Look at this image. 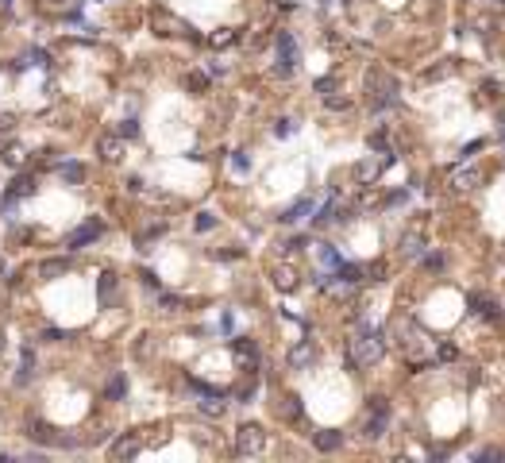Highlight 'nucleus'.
<instances>
[{"instance_id":"nucleus-1","label":"nucleus","mask_w":505,"mask_h":463,"mask_svg":"<svg viewBox=\"0 0 505 463\" xmlns=\"http://www.w3.org/2000/svg\"><path fill=\"white\" fill-rule=\"evenodd\" d=\"M382 355H386V332H378V328H370V325H359L355 340H351V363L374 367Z\"/></svg>"},{"instance_id":"nucleus-2","label":"nucleus","mask_w":505,"mask_h":463,"mask_svg":"<svg viewBox=\"0 0 505 463\" xmlns=\"http://www.w3.org/2000/svg\"><path fill=\"white\" fill-rule=\"evenodd\" d=\"M266 448L263 424H239L235 429V455H259Z\"/></svg>"},{"instance_id":"nucleus-3","label":"nucleus","mask_w":505,"mask_h":463,"mask_svg":"<svg viewBox=\"0 0 505 463\" xmlns=\"http://www.w3.org/2000/svg\"><path fill=\"white\" fill-rule=\"evenodd\" d=\"M367 89H370V93L378 89V109H382V105H394V100H398V78H389L386 69H370Z\"/></svg>"},{"instance_id":"nucleus-4","label":"nucleus","mask_w":505,"mask_h":463,"mask_svg":"<svg viewBox=\"0 0 505 463\" xmlns=\"http://www.w3.org/2000/svg\"><path fill=\"white\" fill-rule=\"evenodd\" d=\"M151 28H155V35H166V39L193 35V28H189L185 20H178V16H170V12H155V16H151Z\"/></svg>"},{"instance_id":"nucleus-5","label":"nucleus","mask_w":505,"mask_h":463,"mask_svg":"<svg viewBox=\"0 0 505 463\" xmlns=\"http://www.w3.org/2000/svg\"><path fill=\"white\" fill-rule=\"evenodd\" d=\"M293 66H297V39H293L290 31H278V74L290 78Z\"/></svg>"},{"instance_id":"nucleus-6","label":"nucleus","mask_w":505,"mask_h":463,"mask_svg":"<svg viewBox=\"0 0 505 463\" xmlns=\"http://www.w3.org/2000/svg\"><path fill=\"white\" fill-rule=\"evenodd\" d=\"M100 232H105V224H100V220H89V224L78 228V232H69V236H66V247H69V251H81L85 244H97Z\"/></svg>"},{"instance_id":"nucleus-7","label":"nucleus","mask_w":505,"mask_h":463,"mask_svg":"<svg viewBox=\"0 0 505 463\" xmlns=\"http://www.w3.org/2000/svg\"><path fill=\"white\" fill-rule=\"evenodd\" d=\"M31 440L50 444V448H74V444H78V440H69V436H58V429H50V424H43V421L31 424Z\"/></svg>"},{"instance_id":"nucleus-8","label":"nucleus","mask_w":505,"mask_h":463,"mask_svg":"<svg viewBox=\"0 0 505 463\" xmlns=\"http://www.w3.org/2000/svg\"><path fill=\"white\" fill-rule=\"evenodd\" d=\"M139 452H143V436L139 433H124L112 444V460H136Z\"/></svg>"},{"instance_id":"nucleus-9","label":"nucleus","mask_w":505,"mask_h":463,"mask_svg":"<svg viewBox=\"0 0 505 463\" xmlns=\"http://www.w3.org/2000/svg\"><path fill=\"white\" fill-rule=\"evenodd\" d=\"M97 155H100V162H120L124 158V136H100Z\"/></svg>"},{"instance_id":"nucleus-10","label":"nucleus","mask_w":505,"mask_h":463,"mask_svg":"<svg viewBox=\"0 0 505 463\" xmlns=\"http://www.w3.org/2000/svg\"><path fill=\"white\" fill-rule=\"evenodd\" d=\"M274 286L282 290V294H293V290L301 286V274H297V266H290V263H282V266H274Z\"/></svg>"},{"instance_id":"nucleus-11","label":"nucleus","mask_w":505,"mask_h":463,"mask_svg":"<svg viewBox=\"0 0 505 463\" xmlns=\"http://www.w3.org/2000/svg\"><path fill=\"white\" fill-rule=\"evenodd\" d=\"M471 313L482 316V321H497V316H502V309H497V301L490 294H471Z\"/></svg>"},{"instance_id":"nucleus-12","label":"nucleus","mask_w":505,"mask_h":463,"mask_svg":"<svg viewBox=\"0 0 505 463\" xmlns=\"http://www.w3.org/2000/svg\"><path fill=\"white\" fill-rule=\"evenodd\" d=\"M316 363V347L309 344V340H301V344H293L290 347V367L293 371H305V367Z\"/></svg>"},{"instance_id":"nucleus-13","label":"nucleus","mask_w":505,"mask_h":463,"mask_svg":"<svg viewBox=\"0 0 505 463\" xmlns=\"http://www.w3.org/2000/svg\"><path fill=\"white\" fill-rule=\"evenodd\" d=\"M232 352H235V359H239V367H247V371L259 363V347H255V340H247V336L232 340Z\"/></svg>"},{"instance_id":"nucleus-14","label":"nucleus","mask_w":505,"mask_h":463,"mask_svg":"<svg viewBox=\"0 0 505 463\" xmlns=\"http://www.w3.org/2000/svg\"><path fill=\"white\" fill-rule=\"evenodd\" d=\"M478 170L475 166H459V170H451V189H455V193H471V189L478 186Z\"/></svg>"},{"instance_id":"nucleus-15","label":"nucleus","mask_w":505,"mask_h":463,"mask_svg":"<svg viewBox=\"0 0 505 463\" xmlns=\"http://www.w3.org/2000/svg\"><path fill=\"white\" fill-rule=\"evenodd\" d=\"M398 251H401V255H405V259H417V255H425V236H420V228H409L405 236H401Z\"/></svg>"},{"instance_id":"nucleus-16","label":"nucleus","mask_w":505,"mask_h":463,"mask_svg":"<svg viewBox=\"0 0 505 463\" xmlns=\"http://www.w3.org/2000/svg\"><path fill=\"white\" fill-rule=\"evenodd\" d=\"M69 270V259L66 255H54V259H43L39 263V278L43 282H54V278H62Z\"/></svg>"},{"instance_id":"nucleus-17","label":"nucleus","mask_w":505,"mask_h":463,"mask_svg":"<svg viewBox=\"0 0 505 463\" xmlns=\"http://www.w3.org/2000/svg\"><path fill=\"white\" fill-rule=\"evenodd\" d=\"M197 409H201L204 417H224V409H228V402H224L220 390H213V394H201V402H197Z\"/></svg>"},{"instance_id":"nucleus-18","label":"nucleus","mask_w":505,"mask_h":463,"mask_svg":"<svg viewBox=\"0 0 505 463\" xmlns=\"http://www.w3.org/2000/svg\"><path fill=\"white\" fill-rule=\"evenodd\" d=\"M312 444H316V452H336L343 444V433L336 429H321V433H312Z\"/></svg>"},{"instance_id":"nucleus-19","label":"nucleus","mask_w":505,"mask_h":463,"mask_svg":"<svg viewBox=\"0 0 505 463\" xmlns=\"http://www.w3.org/2000/svg\"><path fill=\"white\" fill-rule=\"evenodd\" d=\"M35 186H39V182H35L31 174H20L8 189H4V193H8V197H16V201H23V197H31V193H35Z\"/></svg>"},{"instance_id":"nucleus-20","label":"nucleus","mask_w":505,"mask_h":463,"mask_svg":"<svg viewBox=\"0 0 505 463\" xmlns=\"http://www.w3.org/2000/svg\"><path fill=\"white\" fill-rule=\"evenodd\" d=\"M305 213H312V197H301V201H293V205L286 208V213H282V217H278V220H282V224H297V220H301Z\"/></svg>"},{"instance_id":"nucleus-21","label":"nucleus","mask_w":505,"mask_h":463,"mask_svg":"<svg viewBox=\"0 0 505 463\" xmlns=\"http://www.w3.org/2000/svg\"><path fill=\"white\" fill-rule=\"evenodd\" d=\"M31 375H35V347H23V355H20V375H16V383L28 386Z\"/></svg>"},{"instance_id":"nucleus-22","label":"nucleus","mask_w":505,"mask_h":463,"mask_svg":"<svg viewBox=\"0 0 505 463\" xmlns=\"http://www.w3.org/2000/svg\"><path fill=\"white\" fill-rule=\"evenodd\" d=\"M28 66H50V54L47 50H28L23 58L12 62V69H28Z\"/></svg>"},{"instance_id":"nucleus-23","label":"nucleus","mask_w":505,"mask_h":463,"mask_svg":"<svg viewBox=\"0 0 505 463\" xmlns=\"http://www.w3.org/2000/svg\"><path fill=\"white\" fill-rule=\"evenodd\" d=\"M382 174V162H370V158H363L359 166H355V177H359V186H370L374 177Z\"/></svg>"},{"instance_id":"nucleus-24","label":"nucleus","mask_w":505,"mask_h":463,"mask_svg":"<svg viewBox=\"0 0 505 463\" xmlns=\"http://www.w3.org/2000/svg\"><path fill=\"white\" fill-rule=\"evenodd\" d=\"M112 294H116V274H112V270H105V274L97 278V297L108 305V301H112Z\"/></svg>"},{"instance_id":"nucleus-25","label":"nucleus","mask_w":505,"mask_h":463,"mask_svg":"<svg viewBox=\"0 0 505 463\" xmlns=\"http://www.w3.org/2000/svg\"><path fill=\"white\" fill-rule=\"evenodd\" d=\"M278 413H282L286 421H301V417H305V405H301V398H286V402L278 405Z\"/></svg>"},{"instance_id":"nucleus-26","label":"nucleus","mask_w":505,"mask_h":463,"mask_svg":"<svg viewBox=\"0 0 505 463\" xmlns=\"http://www.w3.org/2000/svg\"><path fill=\"white\" fill-rule=\"evenodd\" d=\"M62 182H69V186H81V182H85V166H81V162H62Z\"/></svg>"},{"instance_id":"nucleus-27","label":"nucleus","mask_w":505,"mask_h":463,"mask_svg":"<svg viewBox=\"0 0 505 463\" xmlns=\"http://www.w3.org/2000/svg\"><path fill=\"white\" fill-rule=\"evenodd\" d=\"M0 158H4V162H8L12 170H20L23 162H28V151H23V147H16V143H12V147H4V151H0Z\"/></svg>"},{"instance_id":"nucleus-28","label":"nucleus","mask_w":505,"mask_h":463,"mask_svg":"<svg viewBox=\"0 0 505 463\" xmlns=\"http://www.w3.org/2000/svg\"><path fill=\"white\" fill-rule=\"evenodd\" d=\"M332 220H340V205H336V201H328L324 208H316L312 224H316V228H324V224H332Z\"/></svg>"},{"instance_id":"nucleus-29","label":"nucleus","mask_w":505,"mask_h":463,"mask_svg":"<svg viewBox=\"0 0 505 463\" xmlns=\"http://www.w3.org/2000/svg\"><path fill=\"white\" fill-rule=\"evenodd\" d=\"M235 39H239V31H232V28H220V31H213V35H208V43H213L216 50H224V47H232Z\"/></svg>"},{"instance_id":"nucleus-30","label":"nucleus","mask_w":505,"mask_h":463,"mask_svg":"<svg viewBox=\"0 0 505 463\" xmlns=\"http://www.w3.org/2000/svg\"><path fill=\"white\" fill-rule=\"evenodd\" d=\"M127 394V383H124V375H112L108 378V386H105V398L108 402H120V398Z\"/></svg>"},{"instance_id":"nucleus-31","label":"nucleus","mask_w":505,"mask_h":463,"mask_svg":"<svg viewBox=\"0 0 505 463\" xmlns=\"http://www.w3.org/2000/svg\"><path fill=\"white\" fill-rule=\"evenodd\" d=\"M185 89L189 93H208V74H185Z\"/></svg>"},{"instance_id":"nucleus-32","label":"nucleus","mask_w":505,"mask_h":463,"mask_svg":"<svg viewBox=\"0 0 505 463\" xmlns=\"http://www.w3.org/2000/svg\"><path fill=\"white\" fill-rule=\"evenodd\" d=\"M382 429H386V413H374V421L367 424V440H378Z\"/></svg>"},{"instance_id":"nucleus-33","label":"nucleus","mask_w":505,"mask_h":463,"mask_svg":"<svg viewBox=\"0 0 505 463\" xmlns=\"http://www.w3.org/2000/svg\"><path fill=\"white\" fill-rule=\"evenodd\" d=\"M455 359H459L455 344H440V363H455Z\"/></svg>"},{"instance_id":"nucleus-34","label":"nucleus","mask_w":505,"mask_h":463,"mask_svg":"<svg viewBox=\"0 0 505 463\" xmlns=\"http://www.w3.org/2000/svg\"><path fill=\"white\" fill-rule=\"evenodd\" d=\"M213 228H216L213 213H197V232H213Z\"/></svg>"},{"instance_id":"nucleus-35","label":"nucleus","mask_w":505,"mask_h":463,"mask_svg":"<svg viewBox=\"0 0 505 463\" xmlns=\"http://www.w3.org/2000/svg\"><path fill=\"white\" fill-rule=\"evenodd\" d=\"M321 263H324V266H340L343 259L336 255V247H321Z\"/></svg>"},{"instance_id":"nucleus-36","label":"nucleus","mask_w":505,"mask_h":463,"mask_svg":"<svg viewBox=\"0 0 505 463\" xmlns=\"http://www.w3.org/2000/svg\"><path fill=\"white\" fill-rule=\"evenodd\" d=\"M158 305H162L166 313H178V309H182V297H170V294H162V297H158Z\"/></svg>"},{"instance_id":"nucleus-37","label":"nucleus","mask_w":505,"mask_h":463,"mask_svg":"<svg viewBox=\"0 0 505 463\" xmlns=\"http://www.w3.org/2000/svg\"><path fill=\"white\" fill-rule=\"evenodd\" d=\"M120 136H124V139H136L139 136V124H136V120H124V124H120Z\"/></svg>"},{"instance_id":"nucleus-38","label":"nucleus","mask_w":505,"mask_h":463,"mask_svg":"<svg viewBox=\"0 0 505 463\" xmlns=\"http://www.w3.org/2000/svg\"><path fill=\"white\" fill-rule=\"evenodd\" d=\"M370 147H374V151H389V139H386V131H374V136H370Z\"/></svg>"},{"instance_id":"nucleus-39","label":"nucleus","mask_w":505,"mask_h":463,"mask_svg":"<svg viewBox=\"0 0 505 463\" xmlns=\"http://www.w3.org/2000/svg\"><path fill=\"white\" fill-rule=\"evenodd\" d=\"M324 105H328V109H336V112H343L351 100H347V97H332V93H328V97H324Z\"/></svg>"},{"instance_id":"nucleus-40","label":"nucleus","mask_w":505,"mask_h":463,"mask_svg":"<svg viewBox=\"0 0 505 463\" xmlns=\"http://www.w3.org/2000/svg\"><path fill=\"white\" fill-rule=\"evenodd\" d=\"M316 93H321V97L336 93V78H321V81H316Z\"/></svg>"},{"instance_id":"nucleus-41","label":"nucleus","mask_w":505,"mask_h":463,"mask_svg":"<svg viewBox=\"0 0 505 463\" xmlns=\"http://www.w3.org/2000/svg\"><path fill=\"white\" fill-rule=\"evenodd\" d=\"M301 247H305V236H293V239H286V244H282V251H286V255H293V251H301Z\"/></svg>"},{"instance_id":"nucleus-42","label":"nucleus","mask_w":505,"mask_h":463,"mask_svg":"<svg viewBox=\"0 0 505 463\" xmlns=\"http://www.w3.org/2000/svg\"><path fill=\"white\" fill-rule=\"evenodd\" d=\"M290 131H293V120H278V124H274V136L278 139H286Z\"/></svg>"},{"instance_id":"nucleus-43","label":"nucleus","mask_w":505,"mask_h":463,"mask_svg":"<svg viewBox=\"0 0 505 463\" xmlns=\"http://www.w3.org/2000/svg\"><path fill=\"white\" fill-rule=\"evenodd\" d=\"M232 166L239 170V174H247V166H251V162H247V155H243V151H235V155H232Z\"/></svg>"},{"instance_id":"nucleus-44","label":"nucleus","mask_w":505,"mask_h":463,"mask_svg":"<svg viewBox=\"0 0 505 463\" xmlns=\"http://www.w3.org/2000/svg\"><path fill=\"white\" fill-rule=\"evenodd\" d=\"M475 460H505V452H502V448H482Z\"/></svg>"},{"instance_id":"nucleus-45","label":"nucleus","mask_w":505,"mask_h":463,"mask_svg":"<svg viewBox=\"0 0 505 463\" xmlns=\"http://www.w3.org/2000/svg\"><path fill=\"white\" fill-rule=\"evenodd\" d=\"M12 128H16V116H12V112H0V131H4V136H8Z\"/></svg>"},{"instance_id":"nucleus-46","label":"nucleus","mask_w":505,"mask_h":463,"mask_svg":"<svg viewBox=\"0 0 505 463\" xmlns=\"http://www.w3.org/2000/svg\"><path fill=\"white\" fill-rule=\"evenodd\" d=\"M444 266V255H425V270H440Z\"/></svg>"},{"instance_id":"nucleus-47","label":"nucleus","mask_w":505,"mask_h":463,"mask_svg":"<svg viewBox=\"0 0 505 463\" xmlns=\"http://www.w3.org/2000/svg\"><path fill=\"white\" fill-rule=\"evenodd\" d=\"M0 355H4V336H0Z\"/></svg>"},{"instance_id":"nucleus-48","label":"nucleus","mask_w":505,"mask_h":463,"mask_svg":"<svg viewBox=\"0 0 505 463\" xmlns=\"http://www.w3.org/2000/svg\"><path fill=\"white\" fill-rule=\"evenodd\" d=\"M497 4H505V0H497Z\"/></svg>"}]
</instances>
